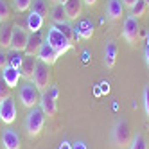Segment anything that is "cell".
<instances>
[{
    "label": "cell",
    "mask_w": 149,
    "mask_h": 149,
    "mask_svg": "<svg viewBox=\"0 0 149 149\" xmlns=\"http://www.w3.org/2000/svg\"><path fill=\"white\" fill-rule=\"evenodd\" d=\"M47 43L52 47V49H56V52L61 56V54H65V52L68 49H72V41L61 33V31L58 29V25H52L49 27V33H47Z\"/></svg>",
    "instance_id": "obj_1"
},
{
    "label": "cell",
    "mask_w": 149,
    "mask_h": 149,
    "mask_svg": "<svg viewBox=\"0 0 149 149\" xmlns=\"http://www.w3.org/2000/svg\"><path fill=\"white\" fill-rule=\"evenodd\" d=\"M45 113L41 108H38V106H34V108H31L27 117H25V130L31 136H36L41 130H43L45 126Z\"/></svg>",
    "instance_id": "obj_2"
},
{
    "label": "cell",
    "mask_w": 149,
    "mask_h": 149,
    "mask_svg": "<svg viewBox=\"0 0 149 149\" xmlns=\"http://www.w3.org/2000/svg\"><path fill=\"white\" fill-rule=\"evenodd\" d=\"M40 90L38 86L33 83V81H25L22 86H20V93H18V97H20V102H22L25 108H34V106H38L40 102Z\"/></svg>",
    "instance_id": "obj_3"
},
{
    "label": "cell",
    "mask_w": 149,
    "mask_h": 149,
    "mask_svg": "<svg viewBox=\"0 0 149 149\" xmlns=\"http://www.w3.org/2000/svg\"><path fill=\"white\" fill-rule=\"evenodd\" d=\"M49 67H50V65H47V63L40 61V59H38V63H36L34 76H33V83L38 86L40 92L47 90V86H49V81H50V70H49Z\"/></svg>",
    "instance_id": "obj_4"
},
{
    "label": "cell",
    "mask_w": 149,
    "mask_h": 149,
    "mask_svg": "<svg viewBox=\"0 0 149 149\" xmlns=\"http://www.w3.org/2000/svg\"><path fill=\"white\" fill-rule=\"evenodd\" d=\"M16 119V104L15 99L9 95V97L0 101V120L6 124H13Z\"/></svg>",
    "instance_id": "obj_5"
},
{
    "label": "cell",
    "mask_w": 149,
    "mask_h": 149,
    "mask_svg": "<svg viewBox=\"0 0 149 149\" xmlns=\"http://www.w3.org/2000/svg\"><path fill=\"white\" fill-rule=\"evenodd\" d=\"M113 140H115V144L117 146H126L127 142H130V136H131V133H130V126H127V122L122 119V120H117L115 122V126H113Z\"/></svg>",
    "instance_id": "obj_6"
},
{
    "label": "cell",
    "mask_w": 149,
    "mask_h": 149,
    "mask_svg": "<svg viewBox=\"0 0 149 149\" xmlns=\"http://www.w3.org/2000/svg\"><path fill=\"white\" fill-rule=\"evenodd\" d=\"M138 33H140V25H138V20L135 16H127L126 22H124V31L122 34L126 38L127 43H135V41L138 40Z\"/></svg>",
    "instance_id": "obj_7"
},
{
    "label": "cell",
    "mask_w": 149,
    "mask_h": 149,
    "mask_svg": "<svg viewBox=\"0 0 149 149\" xmlns=\"http://www.w3.org/2000/svg\"><path fill=\"white\" fill-rule=\"evenodd\" d=\"M27 31L24 27L20 25H13V38H11V45H9V49L11 50H25V45H27Z\"/></svg>",
    "instance_id": "obj_8"
},
{
    "label": "cell",
    "mask_w": 149,
    "mask_h": 149,
    "mask_svg": "<svg viewBox=\"0 0 149 149\" xmlns=\"http://www.w3.org/2000/svg\"><path fill=\"white\" fill-rule=\"evenodd\" d=\"M40 108L43 110V113L45 115H49V117H54L56 115V111H58V104H56V99H52L50 95H49V92L47 90H43L41 92V95H40Z\"/></svg>",
    "instance_id": "obj_9"
},
{
    "label": "cell",
    "mask_w": 149,
    "mask_h": 149,
    "mask_svg": "<svg viewBox=\"0 0 149 149\" xmlns=\"http://www.w3.org/2000/svg\"><path fill=\"white\" fill-rule=\"evenodd\" d=\"M36 58H38L40 61L47 63V65H54L56 59L59 58V54L56 52V49H52V47L47 43V41H45V43H41V47H40V50H38V54H36Z\"/></svg>",
    "instance_id": "obj_10"
},
{
    "label": "cell",
    "mask_w": 149,
    "mask_h": 149,
    "mask_svg": "<svg viewBox=\"0 0 149 149\" xmlns=\"http://www.w3.org/2000/svg\"><path fill=\"white\" fill-rule=\"evenodd\" d=\"M36 63H38V58L36 56H24V61L20 65V76L25 77V79H33L34 76V68H36Z\"/></svg>",
    "instance_id": "obj_11"
},
{
    "label": "cell",
    "mask_w": 149,
    "mask_h": 149,
    "mask_svg": "<svg viewBox=\"0 0 149 149\" xmlns=\"http://www.w3.org/2000/svg\"><path fill=\"white\" fill-rule=\"evenodd\" d=\"M41 43H43V38H41L40 31H38V33H31L29 38H27V45H25L24 52H25L27 56H36L40 47H41Z\"/></svg>",
    "instance_id": "obj_12"
},
{
    "label": "cell",
    "mask_w": 149,
    "mask_h": 149,
    "mask_svg": "<svg viewBox=\"0 0 149 149\" xmlns=\"http://www.w3.org/2000/svg\"><path fill=\"white\" fill-rule=\"evenodd\" d=\"M2 144L6 149H20V136L13 127H7L2 133Z\"/></svg>",
    "instance_id": "obj_13"
},
{
    "label": "cell",
    "mask_w": 149,
    "mask_h": 149,
    "mask_svg": "<svg viewBox=\"0 0 149 149\" xmlns=\"http://www.w3.org/2000/svg\"><path fill=\"white\" fill-rule=\"evenodd\" d=\"M2 79L7 83V86L9 88H15L18 81H20V70L18 68H13L11 65H7L2 68Z\"/></svg>",
    "instance_id": "obj_14"
},
{
    "label": "cell",
    "mask_w": 149,
    "mask_h": 149,
    "mask_svg": "<svg viewBox=\"0 0 149 149\" xmlns=\"http://www.w3.org/2000/svg\"><path fill=\"white\" fill-rule=\"evenodd\" d=\"M63 7H65V13H67L68 20H76L83 11V0H67L63 4Z\"/></svg>",
    "instance_id": "obj_15"
},
{
    "label": "cell",
    "mask_w": 149,
    "mask_h": 149,
    "mask_svg": "<svg viewBox=\"0 0 149 149\" xmlns=\"http://www.w3.org/2000/svg\"><path fill=\"white\" fill-rule=\"evenodd\" d=\"M124 11V4L122 0H108L106 2V16L115 20V18H120Z\"/></svg>",
    "instance_id": "obj_16"
},
{
    "label": "cell",
    "mask_w": 149,
    "mask_h": 149,
    "mask_svg": "<svg viewBox=\"0 0 149 149\" xmlns=\"http://www.w3.org/2000/svg\"><path fill=\"white\" fill-rule=\"evenodd\" d=\"M11 38H13V25L9 22H2V25H0V47L9 49Z\"/></svg>",
    "instance_id": "obj_17"
},
{
    "label": "cell",
    "mask_w": 149,
    "mask_h": 149,
    "mask_svg": "<svg viewBox=\"0 0 149 149\" xmlns=\"http://www.w3.org/2000/svg\"><path fill=\"white\" fill-rule=\"evenodd\" d=\"M25 24H27V29L31 31V33H38V31L43 27V16L38 15V13H34V11H31L27 15Z\"/></svg>",
    "instance_id": "obj_18"
},
{
    "label": "cell",
    "mask_w": 149,
    "mask_h": 149,
    "mask_svg": "<svg viewBox=\"0 0 149 149\" xmlns=\"http://www.w3.org/2000/svg\"><path fill=\"white\" fill-rule=\"evenodd\" d=\"M115 61H117V45H115V41H108L104 49V63L108 68H111L115 67Z\"/></svg>",
    "instance_id": "obj_19"
},
{
    "label": "cell",
    "mask_w": 149,
    "mask_h": 149,
    "mask_svg": "<svg viewBox=\"0 0 149 149\" xmlns=\"http://www.w3.org/2000/svg\"><path fill=\"white\" fill-rule=\"evenodd\" d=\"M77 31H79V36L83 38V40H90L92 38V34H93V24L90 22V20H79V22L74 25Z\"/></svg>",
    "instance_id": "obj_20"
},
{
    "label": "cell",
    "mask_w": 149,
    "mask_h": 149,
    "mask_svg": "<svg viewBox=\"0 0 149 149\" xmlns=\"http://www.w3.org/2000/svg\"><path fill=\"white\" fill-rule=\"evenodd\" d=\"M50 13H52L50 18H52V22H54L56 25H58V24H63V22H68L63 4H54V7H52V11H50Z\"/></svg>",
    "instance_id": "obj_21"
},
{
    "label": "cell",
    "mask_w": 149,
    "mask_h": 149,
    "mask_svg": "<svg viewBox=\"0 0 149 149\" xmlns=\"http://www.w3.org/2000/svg\"><path fill=\"white\" fill-rule=\"evenodd\" d=\"M147 2L146 0H136V2L131 6V16H135V18H140V16H144L146 15V11H147Z\"/></svg>",
    "instance_id": "obj_22"
},
{
    "label": "cell",
    "mask_w": 149,
    "mask_h": 149,
    "mask_svg": "<svg viewBox=\"0 0 149 149\" xmlns=\"http://www.w3.org/2000/svg\"><path fill=\"white\" fill-rule=\"evenodd\" d=\"M31 11H34V13H38L41 16H45L49 13V0H33Z\"/></svg>",
    "instance_id": "obj_23"
},
{
    "label": "cell",
    "mask_w": 149,
    "mask_h": 149,
    "mask_svg": "<svg viewBox=\"0 0 149 149\" xmlns=\"http://www.w3.org/2000/svg\"><path fill=\"white\" fill-rule=\"evenodd\" d=\"M7 56H9V65L13 68H20V65L24 61V52L22 50H11Z\"/></svg>",
    "instance_id": "obj_24"
},
{
    "label": "cell",
    "mask_w": 149,
    "mask_h": 149,
    "mask_svg": "<svg viewBox=\"0 0 149 149\" xmlns=\"http://www.w3.org/2000/svg\"><path fill=\"white\" fill-rule=\"evenodd\" d=\"M58 29L61 31V33L63 34H65L70 41L74 40V25L70 24V22H63V24H58ZM72 43H74V41H72Z\"/></svg>",
    "instance_id": "obj_25"
},
{
    "label": "cell",
    "mask_w": 149,
    "mask_h": 149,
    "mask_svg": "<svg viewBox=\"0 0 149 149\" xmlns=\"http://www.w3.org/2000/svg\"><path fill=\"white\" fill-rule=\"evenodd\" d=\"M11 16V7L6 0H0V22H7Z\"/></svg>",
    "instance_id": "obj_26"
},
{
    "label": "cell",
    "mask_w": 149,
    "mask_h": 149,
    "mask_svg": "<svg viewBox=\"0 0 149 149\" xmlns=\"http://www.w3.org/2000/svg\"><path fill=\"white\" fill-rule=\"evenodd\" d=\"M130 149H147V144L144 140V136L142 135H135V138L130 144Z\"/></svg>",
    "instance_id": "obj_27"
},
{
    "label": "cell",
    "mask_w": 149,
    "mask_h": 149,
    "mask_svg": "<svg viewBox=\"0 0 149 149\" xmlns=\"http://www.w3.org/2000/svg\"><path fill=\"white\" fill-rule=\"evenodd\" d=\"M31 6H33V0H15V7L20 13H25Z\"/></svg>",
    "instance_id": "obj_28"
},
{
    "label": "cell",
    "mask_w": 149,
    "mask_h": 149,
    "mask_svg": "<svg viewBox=\"0 0 149 149\" xmlns=\"http://www.w3.org/2000/svg\"><path fill=\"white\" fill-rule=\"evenodd\" d=\"M9 95H11V88L7 86V83L0 77V101L2 99H6V97H9Z\"/></svg>",
    "instance_id": "obj_29"
},
{
    "label": "cell",
    "mask_w": 149,
    "mask_h": 149,
    "mask_svg": "<svg viewBox=\"0 0 149 149\" xmlns=\"http://www.w3.org/2000/svg\"><path fill=\"white\" fill-rule=\"evenodd\" d=\"M9 65V56H7V50L0 47V68H4Z\"/></svg>",
    "instance_id": "obj_30"
},
{
    "label": "cell",
    "mask_w": 149,
    "mask_h": 149,
    "mask_svg": "<svg viewBox=\"0 0 149 149\" xmlns=\"http://www.w3.org/2000/svg\"><path fill=\"white\" fill-rule=\"evenodd\" d=\"M144 110H146V115L149 117V86L144 88Z\"/></svg>",
    "instance_id": "obj_31"
},
{
    "label": "cell",
    "mask_w": 149,
    "mask_h": 149,
    "mask_svg": "<svg viewBox=\"0 0 149 149\" xmlns=\"http://www.w3.org/2000/svg\"><path fill=\"white\" fill-rule=\"evenodd\" d=\"M47 92H49V95H50L52 99H58V95H59V92H58V88H56V86H50V88H49Z\"/></svg>",
    "instance_id": "obj_32"
},
{
    "label": "cell",
    "mask_w": 149,
    "mask_h": 149,
    "mask_svg": "<svg viewBox=\"0 0 149 149\" xmlns=\"http://www.w3.org/2000/svg\"><path fill=\"white\" fill-rule=\"evenodd\" d=\"M101 92H102V93H108V92H110V83H108V81H102V83H101Z\"/></svg>",
    "instance_id": "obj_33"
},
{
    "label": "cell",
    "mask_w": 149,
    "mask_h": 149,
    "mask_svg": "<svg viewBox=\"0 0 149 149\" xmlns=\"http://www.w3.org/2000/svg\"><path fill=\"white\" fill-rule=\"evenodd\" d=\"M72 149H88L86 147V144H84V142H76V144H72Z\"/></svg>",
    "instance_id": "obj_34"
},
{
    "label": "cell",
    "mask_w": 149,
    "mask_h": 149,
    "mask_svg": "<svg viewBox=\"0 0 149 149\" xmlns=\"http://www.w3.org/2000/svg\"><path fill=\"white\" fill-rule=\"evenodd\" d=\"M58 149H72V144L68 142V140H63L61 144H59V147Z\"/></svg>",
    "instance_id": "obj_35"
},
{
    "label": "cell",
    "mask_w": 149,
    "mask_h": 149,
    "mask_svg": "<svg viewBox=\"0 0 149 149\" xmlns=\"http://www.w3.org/2000/svg\"><path fill=\"white\" fill-rule=\"evenodd\" d=\"M81 58H83V63H88V61H90V52H88V50H83Z\"/></svg>",
    "instance_id": "obj_36"
},
{
    "label": "cell",
    "mask_w": 149,
    "mask_h": 149,
    "mask_svg": "<svg viewBox=\"0 0 149 149\" xmlns=\"http://www.w3.org/2000/svg\"><path fill=\"white\" fill-rule=\"evenodd\" d=\"M135 2H136V0H122V4H124V6H127V7H131Z\"/></svg>",
    "instance_id": "obj_37"
},
{
    "label": "cell",
    "mask_w": 149,
    "mask_h": 149,
    "mask_svg": "<svg viewBox=\"0 0 149 149\" xmlns=\"http://www.w3.org/2000/svg\"><path fill=\"white\" fill-rule=\"evenodd\" d=\"M97 0H83V4H86V6H93Z\"/></svg>",
    "instance_id": "obj_38"
},
{
    "label": "cell",
    "mask_w": 149,
    "mask_h": 149,
    "mask_svg": "<svg viewBox=\"0 0 149 149\" xmlns=\"http://www.w3.org/2000/svg\"><path fill=\"white\" fill-rule=\"evenodd\" d=\"M144 56H146V61H147V65H149V47H146V52H144Z\"/></svg>",
    "instance_id": "obj_39"
},
{
    "label": "cell",
    "mask_w": 149,
    "mask_h": 149,
    "mask_svg": "<svg viewBox=\"0 0 149 149\" xmlns=\"http://www.w3.org/2000/svg\"><path fill=\"white\" fill-rule=\"evenodd\" d=\"M49 2H54V4H58V2H59V0H49Z\"/></svg>",
    "instance_id": "obj_40"
},
{
    "label": "cell",
    "mask_w": 149,
    "mask_h": 149,
    "mask_svg": "<svg viewBox=\"0 0 149 149\" xmlns=\"http://www.w3.org/2000/svg\"><path fill=\"white\" fill-rule=\"evenodd\" d=\"M65 2H67V0H59V2H58V4H65Z\"/></svg>",
    "instance_id": "obj_41"
},
{
    "label": "cell",
    "mask_w": 149,
    "mask_h": 149,
    "mask_svg": "<svg viewBox=\"0 0 149 149\" xmlns=\"http://www.w3.org/2000/svg\"><path fill=\"white\" fill-rule=\"evenodd\" d=\"M147 47H149V36H147Z\"/></svg>",
    "instance_id": "obj_42"
},
{
    "label": "cell",
    "mask_w": 149,
    "mask_h": 149,
    "mask_svg": "<svg viewBox=\"0 0 149 149\" xmlns=\"http://www.w3.org/2000/svg\"><path fill=\"white\" fill-rule=\"evenodd\" d=\"M146 2H147V6H149V0H146Z\"/></svg>",
    "instance_id": "obj_43"
},
{
    "label": "cell",
    "mask_w": 149,
    "mask_h": 149,
    "mask_svg": "<svg viewBox=\"0 0 149 149\" xmlns=\"http://www.w3.org/2000/svg\"><path fill=\"white\" fill-rule=\"evenodd\" d=\"M0 25H2V22H0Z\"/></svg>",
    "instance_id": "obj_44"
}]
</instances>
